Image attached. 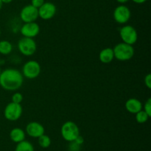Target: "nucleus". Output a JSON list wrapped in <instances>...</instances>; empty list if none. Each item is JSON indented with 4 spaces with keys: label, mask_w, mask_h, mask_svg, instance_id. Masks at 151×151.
Here are the masks:
<instances>
[{
    "label": "nucleus",
    "mask_w": 151,
    "mask_h": 151,
    "mask_svg": "<svg viewBox=\"0 0 151 151\" xmlns=\"http://www.w3.org/2000/svg\"><path fill=\"white\" fill-rule=\"evenodd\" d=\"M131 13L127 6L121 4L116 7L114 11L113 16L114 20L119 24H125L129 21Z\"/></svg>",
    "instance_id": "nucleus-9"
},
{
    "label": "nucleus",
    "mask_w": 151,
    "mask_h": 151,
    "mask_svg": "<svg viewBox=\"0 0 151 151\" xmlns=\"http://www.w3.org/2000/svg\"><path fill=\"white\" fill-rule=\"evenodd\" d=\"M41 73V65L37 61L29 60L24 65L22 68V75L23 76L33 79L37 78Z\"/></svg>",
    "instance_id": "nucleus-5"
},
{
    "label": "nucleus",
    "mask_w": 151,
    "mask_h": 151,
    "mask_svg": "<svg viewBox=\"0 0 151 151\" xmlns=\"http://www.w3.org/2000/svg\"><path fill=\"white\" fill-rule=\"evenodd\" d=\"M45 2L44 0H31V4L33 7H36V8H39Z\"/></svg>",
    "instance_id": "nucleus-22"
},
{
    "label": "nucleus",
    "mask_w": 151,
    "mask_h": 151,
    "mask_svg": "<svg viewBox=\"0 0 151 151\" xmlns=\"http://www.w3.org/2000/svg\"><path fill=\"white\" fill-rule=\"evenodd\" d=\"M15 151H34V147L30 142L24 140L17 144Z\"/></svg>",
    "instance_id": "nucleus-17"
},
{
    "label": "nucleus",
    "mask_w": 151,
    "mask_h": 151,
    "mask_svg": "<svg viewBox=\"0 0 151 151\" xmlns=\"http://www.w3.org/2000/svg\"><path fill=\"white\" fill-rule=\"evenodd\" d=\"M38 144L42 148H48L51 144V139L47 135L43 134L40 137L38 138Z\"/></svg>",
    "instance_id": "nucleus-18"
},
{
    "label": "nucleus",
    "mask_w": 151,
    "mask_h": 151,
    "mask_svg": "<svg viewBox=\"0 0 151 151\" xmlns=\"http://www.w3.org/2000/svg\"><path fill=\"white\" fill-rule=\"evenodd\" d=\"M0 36H1V30H0Z\"/></svg>",
    "instance_id": "nucleus-30"
},
{
    "label": "nucleus",
    "mask_w": 151,
    "mask_h": 151,
    "mask_svg": "<svg viewBox=\"0 0 151 151\" xmlns=\"http://www.w3.org/2000/svg\"><path fill=\"white\" fill-rule=\"evenodd\" d=\"M145 84L148 89L151 88V74L148 73L145 78Z\"/></svg>",
    "instance_id": "nucleus-23"
},
{
    "label": "nucleus",
    "mask_w": 151,
    "mask_h": 151,
    "mask_svg": "<svg viewBox=\"0 0 151 151\" xmlns=\"http://www.w3.org/2000/svg\"><path fill=\"white\" fill-rule=\"evenodd\" d=\"M119 35L123 42L126 44H135L138 39V33L135 28L131 25H125L119 30Z\"/></svg>",
    "instance_id": "nucleus-7"
},
{
    "label": "nucleus",
    "mask_w": 151,
    "mask_h": 151,
    "mask_svg": "<svg viewBox=\"0 0 151 151\" xmlns=\"http://www.w3.org/2000/svg\"><path fill=\"white\" fill-rule=\"evenodd\" d=\"M13 50V45L7 40L0 41V53L2 55H8Z\"/></svg>",
    "instance_id": "nucleus-16"
},
{
    "label": "nucleus",
    "mask_w": 151,
    "mask_h": 151,
    "mask_svg": "<svg viewBox=\"0 0 151 151\" xmlns=\"http://www.w3.org/2000/svg\"><path fill=\"white\" fill-rule=\"evenodd\" d=\"M24 77L22 73L16 69L7 68L1 71L0 75V86L9 91H15L22 86Z\"/></svg>",
    "instance_id": "nucleus-1"
},
{
    "label": "nucleus",
    "mask_w": 151,
    "mask_h": 151,
    "mask_svg": "<svg viewBox=\"0 0 151 151\" xmlns=\"http://www.w3.org/2000/svg\"><path fill=\"white\" fill-rule=\"evenodd\" d=\"M44 126L37 121H31L26 126V133L32 138H38L44 134Z\"/></svg>",
    "instance_id": "nucleus-12"
},
{
    "label": "nucleus",
    "mask_w": 151,
    "mask_h": 151,
    "mask_svg": "<svg viewBox=\"0 0 151 151\" xmlns=\"http://www.w3.org/2000/svg\"><path fill=\"white\" fill-rule=\"evenodd\" d=\"M22 115V107L21 104L11 102L7 105L4 110V115L9 121H17Z\"/></svg>",
    "instance_id": "nucleus-6"
},
{
    "label": "nucleus",
    "mask_w": 151,
    "mask_h": 151,
    "mask_svg": "<svg viewBox=\"0 0 151 151\" xmlns=\"http://www.w3.org/2000/svg\"><path fill=\"white\" fill-rule=\"evenodd\" d=\"M134 2L137 3V4H143V3L145 2L147 0H132Z\"/></svg>",
    "instance_id": "nucleus-25"
},
{
    "label": "nucleus",
    "mask_w": 151,
    "mask_h": 151,
    "mask_svg": "<svg viewBox=\"0 0 151 151\" xmlns=\"http://www.w3.org/2000/svg\"><path fill=\"white\" fill-rule=\"evenodd\" d=\"M149 115L145 112L144 110H140L137 113H136V120L139 124H144L148 120Z\"/></svg>",
    "instance_id": "nucleus-19"
},
{
    "label": "nucleus",
    "mask_w": 151,
    "mask_h": 151,
    "mask_svg": "<svg viewBox=\"0 0 151 151\" xmlns=\"http://www.w3.org/2000/svg\"><path fill=\"white\" fill-rule=\"evenodd\" d=\"M2 5H3V3H2V1H1V0H0V10H1V7H2Z\"/></svg>",
    "instance_id": "nucleus-28"
},
{
    "label": "nucleus",
    "mask_w": 151,
    "mask_h": 151,
    "mask_svg": "<svg viewBox=\"0 0 151 151\" xmlns=\"http://www.w3.org/2000/svg\"><path fill=\"white\" fill-rule=\"evenodd\" d=\"M20 31L24 37L33 38L34 37L37 36L39 34L40 27L38 24L35 22H28L22 25Z\"/></svg>",
    "instance_id": "nucleus-11"
},
{
    "label": "nucleus",
    "mask_w": 151,
    "mask_h": 151,
    "mask_svg": "<svg viewBox=\"0 0 151 151\" xmlns=\"http://www.w3.org/2000/svg\"><path fill=\"white\" fill-rule=\"evenodd\" d=\"M57 12L56 6L52 2H44L38 8V17L44 20H49L53 18Z\"/></svg>",
    "instance_id": "nucleus-10"
},
{
    "label": "nucleus",
    "mask_w": 151,
    "mask_h": 151,
    "mask_svg": "<svg viewBox=\"0 0 151 151\" xmlns=\"http://www.w3.org/2000/svg\"><path fill=\"white\" fill-rule=\"evenodd\" d=\"M125 106L127 111L133 114L137 113L142 110V102L135 98H131V99H128L125 102Z\"/></svg>",
    "instance_id": "nucleus-13"
},
{
    "label": "nucleus",
    "mask_w": 151,
    "mask_h": 151,
    "mask_svg": "<svg viewBox=\"0 0 151 151\" xmlns=\"http://www.w3.org/2000/svg\"><path fill=\"white\" fill-rule=\"evenodd\" d=\"M10 138L15 143H19L25 139V133L22 129L15 127L10 132Z\"/></svg>",
    "instance_id": "nucleus-15"
},
{
    "label": "nucleus",
    "mask_w": 151,
    "mask_h": 151,
    "mask_svg": "<svg viewBox=\"0 0 151 151\" xmlns=\"http://www.w3.org/2000/svg\"><path fill=\"white\" fill-rule=\"evenodd\" d=\"M116 1H117L119 3H120V4H125V3L128 2L129 0H116Z\"/></svg>",
    "instance_id": "nucleus-26"
},
{
    "label": "nucleus",
    "mask_w": 151,
    "mask_h": 151,
    "mask_svg": "<svg viewBox=\"0 0 151 151\" xmlns=\"http://www.w3.org/2000/svg\"><path fill=\"white\" fill-rule=\"evenodd\" d=\"M1 68H0V75H1Z\"/></svg>",
    "instance_id": "nucleus-29"
},
{
    "label": "nucleus",
    "mask_w": 151,
    "mask_h": 151,
    "mask_svg": "<svg viewBox=\"0 0 151 151\" xmlns=\"http://www.w3.org/2000/svg\"><path fill=\"white\" fill-rule=\"evenodd\" d=\"M18 48L24 56H30L36 51L37 44L33 38L23 37L18 42Z\"/></svg>",
    "instance_id": "nucleus-4"
},
{
    "label": "nucleus",
    "mask_w": 151,
    "mask_h": 151,
    "mask_svg": "<svg viewBox=\"0 0 151 151\" xmlns=\"http://www.w3.org/2000/svg\"><path fill=\"white\" fill-rule=\"evenodd\" d=\"M20 18L24 23L35 22L38 18V9L32 4L24 6L20 12Z\"/></svg>",
    "instance_id": "nucleus-8"
},
{
    "label": "nucleus",
    "mask_w": 151,
    "mask_h": 151,
    "mask_svg": "<svg viewBox=\"0 0 151 151\" xmlns=\"http://www.w3.org/2000/svg\"><path fill=\"white\" fill-rule=\"evenodd\" d=\"M22 101H23V96L22 95V93L17 92L12 96V102L14 103L21 104Z\"/></svg>",
    "instance_id": "nucleus-20"
},
{
    "label": "nucleus",
    "mask_w": 151,
    "mask_h": 151,
    "mask_svg": "<svg viewBox=\"0 0 151 151\" xmlns=\"http://www.w3.org/2000/svg\"><path fill=\"white\" fill-rule=\"evenodd\" d=\"M99 59L100 61L103 64H109L114 59V53L113 48L106 47L103 49L100 52L99 54Z\"/></svg>",
    "instance_id": "nucleus-14"
},
{
    "label": "nucleus",
    "mask_w": 151,
    "mask_h": 151,
    "mask_svg": "<svg viewBox=\"0 0 151 151\" xmlns=\"http://www.w3.org/2000/svg\"><path fill=\"white\" fill-rule=\"evenodd\" d=\"M114 58L117 60L125 62L132 59L134 56V48L133 45L121 42L115 45L113 48Z\"/></svg>",
    "instance_id": "nucleus-2"
},
{
    "label": "nucleus",
    "mask_w": 151,
    "mask_h": 151,
    "mask_svg": "<svg viewBox=\"0 0 151 151\" xmlns=\"http://www.w3.org/2000/svg\"><path fill=\"white\" fill-rule=\"evenodd\" d=\"M60 133L64 140L72 142L80 136V129L74 121H68L62 125Z\"/></svg>",
    "instance_id": "nucleus-3"
},
{
    "label": "nucleus",
    "mask_w": 151,
    "mask_h": 151,
    "mask_svg": "<svg viewBox=\"0 0 151 151\" xmlns=\"http://www.w3.org/2000/svg\"><path fill=\"white\" fill-rule=\"evenodd\" d=\"M144 111L149 115H151V99L148 98L144 105Z\"/></svg>",
    "instance_id": "nucleus-21"
},
{
    "label": "nucleus",
    "mask_w": 151,
    "mask_h": 151,
    "mask_svg": "<svg viewBox=\"0 0 151 151\" xmlns=\"http://www.w3.org/2000/svg\"><path fill=\"white\" fill-rule=\"evenodd\" d=\"M80 147H81V145L78 144L76 142H72V144L70 145V150L71 151H79Z\"/></svg>",
    "instance_id": "nucleus-24"
},
{
    "label": "nucleus",
    "mask_w": 151,
    "mask_h": 151,
    "mask_svg": "<svg viewBox=\"0 0 151 151\" xmlns=\"http://www.w3.org/2000/svg\"><path fill=\"white\" fill-rule=\"evenodd\" d=\"M1 1H2L3 4H9V3L11 2L13 0H1Z\"/></svg>",
    "instance_id": "nucleus-27"
}]
</instances>
